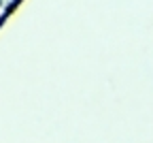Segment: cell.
Returning <instances> with one entry per match:
<instances>
[{
  "label": "cell",
  "instance_id": "1",
  "mask_svg": "<svg viewBox=\"0 0 153 143\" xmlns=\"http://www.w3.org/2000/svg\"><path fill=\"white\" fill-rule=\"evenodd\" d=\"M0 2H2V0H0Z\"/></svg>",
  "mask_w": 153,
  "mask_h": 143
}]
</instances>
